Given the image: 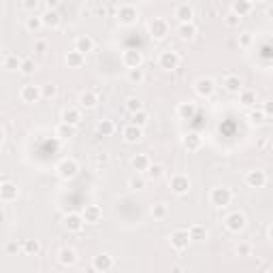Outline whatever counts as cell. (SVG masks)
I'll use <instances>...</instances> for the list:
<instances>
[{"mask_svg": "<svg viewBox=\"0 0 273 273\" xmlns=\"http://www.w3.org/2000/svg\"><path fill=\"white\" fill-rule=\"evenodd\" d=\"M199 34V28L194 26V22L192 24H179L177 26V36H179V41H184V43H190V41H194Z\"/></svg>", "mask_w": 273, "mask_h": 273, "instance_id": "27", "label": "cell"}, {"mask_svg": "<svg viewBox=\"0 0 273 273\" xmlns=\"http://www.w3.org/2000/svg\"><path fill=\"white\" fill-rule=\"evenodd\" d=\"M149 214H151V218H154L156 222H165L169 218V205L163 203V201H160V203H154L149 207Z\"/></svg>", "mask_w": 273, "mask_h": 273, "instance_id": "33", "label": "cell"}, {"mask_svg": "<svg viewBox=\"0 0 273 273\" xmlns=\"http://www.w3.org/2000/svg\"><path fill=\"white\" fill-rule=\"evenodd\" d=\"M7 252H9V254H15V252H17V244H15V241H9V244H7Z\"/></svg>", "mask_w": 273, "mask_h": 273, "instance_id": "53", "label": "cell"}, {"mask_svg": "<svg viewBox=\"0 0 273 273\" xmlns=\"http://www.w3.org/2000/svg\"><path fill=\"white\" fill-rule=\"evenodd\" d=\"M109 163V154H107V151H100V154H96L94 156V165L100 169V167H105Z\"/></svg>", "mask_w": 273, "mask_h": 273, "instance_id": "51", "label": "cell"}, {"mask_svg": "<svg viewBox=\"0 0 273 273\" xmlns=\"http://www.w3.org/2000/svg\"><path fill=\"white\" fill-rule=\"evenodd\" d=\"M237 43H239V47H241V49H248L252 43H254V34L248 32V30H246V32H239Z\"/></svg>", "mask_w": 273, "mask_h": 273, "instance_id": "46", "label": "cell"}, {"mask_svg": "<svg viewBox=\"0 0 273 273\" xmlns=\"http://www.w3.org/2000/svg\"><path fill=\"white\" fill-rule=\"evenodd\" d=\"M41 22H43V28L58 30L60 24H62V17H60L58 9H45V11L41 13Z\"/></svg>", "mask_w": 273, "mask_h": 273, "instance_id": "21", "label": "cell"}, {"mask_svg": "<svg viewBox=\"0 0 273 273\" xmlns=\"http://www.w3.org/2000/svg\"><path fill=\"white\" fill-rule=\"evenodd\" d=\"M173 17H177L179 24H192V19H194V7L190 3H177L173 7Z\"/></svg>", "mask_w": 273, "mask_h": 273, "instance_id": "13", "label": "cell"}, {"mask_svg": "<svg viewBox=\"0 0 273 273\" xmlns=\"http://www.w3.org/2000/svg\"><path fill=\"white\" fill-rule=\"evenodd\" d=\"M41 28H43L41 15L32 13V15H28V17H26V30H28V32H38V30H41Z\"/></svg>", "mask_w": 273, "mask_h": 273, "instance_id": "42", "label": "cell"}, {"mask_svg": "<svg viewBox=\"0 0 273 273\" xmlns=\"http://www.w3.org/2000/svg\"><path fill=\"white\" fill-rule=\"evenodd\" d=\"M122 139H124V143L135 145V143H139V141L143 139V128H137L133 124H126L122 128Z\"/></svg>", "mask_w": 273, "mask_h": 273, "instance_id": "25", "label": "cell"}, {"mask_svg": "<svg viewBox=\"0 0 273 273\" xmlns=\"http://www.w3.org/2000/svg\"><path fill=\"white\" fill-rule=\"evenodd\" d=\"M64 64L68 68H82L86 64V56L75 52V49H70V52H66V56H64Z\"/></svg>", "mask_w": 273, "mask_h": 273, "instance_id": "32", "label": "cell"}, {"mask_svg": "<svg viewBox=\"0 0 273 273\" xmlns=\"http://www.w3.org/2000/svg\"><path fill=\"white\" fill-rule=\"evenodd\" d=\"M181 147H184L186 151H199L201 147H203V137H201L199 133H186L184 137H181Z\"/></svg>", "mask_w": 273, "mask_h": 273, "instance_id": "23", "label": "cell"}, {"mask_svg": "<svg viewBox=\"0 0 273 273\" xmlns=\"http://www.w3.org/2000/svg\"><path fill=\"white\" fill-rule=\"evenodd\" d=\"M169 273H184V267H179V265H173L171 267V271Z\"/></svg>", "mask_w": 273, "mask_h": 273, "instance_id": "55", "label": "cell"}, {"mask_svg": "<svg viewBox=\"0 0 273 273\" xmlns=\"http://www.w3.org/2000/svg\"><path fill=\"white\" fill-rule=\"evenodd\" d=\"M224 24H226V28H239V24H241V19L235 15V13H226L224 15Z\"/></svg>", "mask_w": 273, "mask_h": 273, "instance_id": "49", "label": "cell"}, {"mask_svg": "<svg viewBox=\"0 0 273 273\" xmlns=\"http://www.w3.org/2000/svg\"><path fill=\"white\" fill-rule=\"evenodd\" d=\"M147 32H149V38L151 41H165L171 32V26L165 17H154L147 26Z\"/></svg>", "mask_w": 273, "mask_h": 273, "instance_id": "5", "label": "cell"}, {"mask_svg": "<svg viewBox=\"0 0 273 273\" xmlns=\"http://www.w3.org/2000/svg\"><path fill=\"white\" fill-rule=\"evenodd\" d=\"M143 109V103H141V100L137 98V96H130V98H126V111L130 115L133 113H137V111H141Z\"/></svg>", "mask_w": 273, "mask_h": 273, "instance_id": "45", "label": "cell"}, {"mask_svg": "<svg viewBox=\"0 0 273 273\" xmlns=\"http://www.w3.org/2000/svg\"><path fill=\"white\" fill-rule=\"evenodd\" d=\"M84 273H96V269H94L92 265H90V267H86V269H84Z\"/></svg>", "mask_w": 273, "mask_h": 273, "instance_id": "56", "label": "cell"}, {"mask_svg": "<svg viewBox=\"0 0 273 273\" xmlns=\"http://www.w3.org/2000/svg\"><path fill=\"white\" fill-rule=\"evenodd\" d=\"M5 139H7V133H5V128L0 126V147H3V143H5Z\"/></svg>", "mask_w": 273, "mask_h": 273, "instance_id": "54", "label": "cell"}, {"mask_svg": "<svg viewBox=\"0 0 273 273\" xmlns=\"http://www.w3.org/2000/svg\"><path fill=\"white\" fill-rule=\"evenodd\" d=\"M115 130H118V126H115L113 120H109V118L98 120V124H96V135L98 137H113Z\"/></svg>", "mask_w": 273, "mask_h": 273, "instance_id": "30", "label": "cell"}, {"mask_svg": "<svg viewBox=\"0 0 273 273\" xmlns=\"http://www.w3.org/2000/svg\"><path fill=\"white\" fill-rule=\"evenodd\" d=\"M60 122L77 128L79 122H82V109H79V107H66V109H62V113H60Z\"/></svg>", "mask_w": 273, "mask_h": 273, "instance_id": "19", "label": "cell"}, {"mask_svg": "<svg viewBox=\"0 0 273 273\" xmlns=\"http://www.w3.org/2000/svg\"><path fill=\"white\" fill-rule=\"evenodd\" d=\"M82 218L86 224H98V222H103V207L100 205H86L84 211H82Z\"/></svg>", "mask_w": 273, "mask_h": 273, "instance_id": "18", "label": "cell"}, {"mask_svg": "<svg viewBox=\"0 0 273 273\" xmlns=\"http://www.w3.org/2000/svg\"><path fill=\"white\" fill-rule=\"evenodd\" d=\"M19 98H22V103H26V105L38 103V100H41V86H34V84L22 86V90H19Z\"/></svg>", "mask_w": 273, "mask_h": 273, "instance_id": "14", "label": "cell"}, {"mask_svg": "<svg viewBox=\"0 0 273 273\" xmlns=\"http://www.w3.org/2000/svg\"><path fill=\"white\" fill-rule=\"evenodd\" d=\"M194 92L201 98H211L216 92V82L211 77H199L194 82Z\"/></svg>", "mask_w": 273, "mask_h": 273, "instance_id": "11", "label": "cell"}, {"mask_svg": "<svg viewBox=\"0 0 273 273\" xmlns=\"http://www.w3.org/2000/svg\"><path fill=\"white\" fill-rule=\"evenodd\" d=\"M47 41H43V38H38V41H34V52L36 54H47Z\"/></svg>", "mask_w": 273, "mask_h": 273, "instance_id": "52", "label": "cell"}, {"mask_svg": "<svg viewBox=\"0 0 273 273\" xmlns=\"http://www.w3.org/2000/svg\"><path fill=\"white\" fill-rule=\"evenodd\" d=\"M19 199V188L15 181H3L0 184V201L3 203H15V201Z\"/></svg>", "mask_w": 273, "mask_h": 273, "instance_id": "16", "label": "cell"}, {"mask_svg": "<svg viewBox=\"0 0 273 273\" xmlns=\"http://www.w3.org/2000/svg\"><path fill=\"white\" fill-rule=\"evenodd\" d=\"M235 254L237 256H250L252 254V244L250 241H239L235 246Z\"/></svg>", "mask_w": 273, "mask_h": 273, "instance_id": "48", "label": "cell"}, {"mask_svg": "<svg viewBox=\"0 0 273 273\" xmlns=\"http://www.w3.org/2000/svg\"><path fill=\"white\" fill-rule=\"evenodd\" d=\"M149 165H151V158L147 154H135L133 158H130V167H133L135 173H139V175H143L149 169Z\"/></svg>", "mask_w": 273, "mask_h": 273, "instance_id": "28", "label": "cell"}, {"mask_svg": "<svg viewBox=\"0 0 273 273\" xmlns=\"http://www.w3.org/2000/svg\"><path fill=\"white\" fill-rule=\"evenodd\" d=\"M188 235H190V241H199V244H201V241L207 239L209 232H207V228L203 224H192L188 228Z\"/></svg>", "mask_w": 273, "mask_h": 273, "instance_id": "36", "label": "cell"}, {"mask_svg": "<svg viewBox=\"0 0 273 273\" xmlns=\"http://www.w3.org/2000/svg\"><path fill=\"white\" fill-rule=\"evenodd\" d=\"M19 64H22V58H19L17 54H9L5 58V68L7 70H19Z\"/></svg>", "mask_w": 273, "mask_h": 273, "instance_id": "44", "label": "cell"}, {"mask_svg": "<svg viewBox=\"0 0 273 273\" xmlns=\"http://www.w3.org/2000/svg\"><path fill=\"white\" fill-rule=\"evenodd\" d=\"M115 17H118L120 26H135L139 22V9L135 5H130V3H124V5L118 7Z\"/></svg>", "mask_w": 273, "mask_h": 273, "instance_id": "2", "label": "cell"}, {"mask_svg": "<svg viewBox=\"0 0 273 273\" xmlns=\"http://www.w3.org/2000/svg\"><path fill=\"white\" fill-rule=\"evenodd\" d=\"M169 244H171V248H173L175 252L188 250V246L192 244L190 235H188V228H175V230L169 235Z\"/></svg>", "mask_w": 273, "mask_h": 273, "instance_id": "9", "label": "cell"}, {"mask_svg": "<svg viewBox=\"0 0 273 273\" xmlns=\"http://www.w3.org/2000/svg\"><path fill=\"white\" fill-rule=\"evenodd\" d=\"M130 124H133V126H137V128H145V126L149 124V113H147L145 109L137 111V113H133V115H130Z\"/></svg>", "mask_w": 273, "mask_h": 273, "instance_id": "39", "label": "cell"}, {"mask_svg": "<svg viewBox=\"0 0 273 273\" xmlns=\"http://www.w3.org/2000/svg\"><path fill=\"white\" fill-rule=\"evenodd\" d=\"M79 173V163L75 158H62L60 163L56 165V175L62 179V181H70L75 179Z\"/></svg>", "mask_w": 273, "mask_h": 273, "instance_id": "3", "label": "cell"}, {"mask_svg": "<svg viewBox=\"0 0 273 273\" xmlns=\"http://www.w3.org/2000/svg\"><path fill=\"white\" fill-rule=\"evenodd\" d=\"M179 62H181V56L175 49H165V52H160V56H158V66L163 68L165 73H173L175 68H179Z\"/></svg>", "mask_w": 273, "mask_h": 273, "instance_id": "7", "label": "cell"}, {"mask_svg": "<svg viewBox=\"0 0 273 273\" xmlns=\"http://www.w3.org/2000/svg\"><path fill=\"white\" fill-rule=\"evenodd\" d=\"M175 113H177L179 120H194L197 113H199V107H197L194 100H184V103L177 105Z\"/></svg>", "mask_w": 273, "mask_h": 273, "instance_id": "20", "label": "cell"}, {"mask_svg": "<svg viewBox=\"0 0 273 273\" xmlns=\"http://www.w3.org/2000/svg\"><path fill=\"white\" fill-rule=\"evenodd\" d=\"M22 250H24V254H28V256H36L38 252H41V241L38 239H24Z\"/></svg>", "mask_w": 273, "mask_h": 273, "instance_id": "40", "label": "cell"}, {"mask_svg": "<svg viewBox=\"0 0 273 273\" xmlns=\"http://www.w3.org/2000/svg\"><path fill=\"white\" fill-rule=\"evenodd\" d=\"M126 79H128V84H133V86L143 84L145 70L143 68H130V70H126Z\"/></svg>", "mask_w": 273, "mask_h": 273, "instance_id": "41", "label": "cell"}, {"mask_svg": "<svg viewBox=\"0 0 273 273\" xmlns=\"http://www.w3.org/2000/svg\"><path fill=\"white\" fill-rule=\"evenodd\" d=\"M94 47H96V41L90 34H79V36H75V41H73V49H75V52H79L82 56L92 54Z\"/></svg>", "mask_w": 273, "mask_h": 273, "instance_id": "15", "label": "cell"}, {"mask_svg": "<svg viewBox=\"0 0 273 273\" xmlns=\"http://www.w3.org/2000/svg\"><path fill=\"white\" fill-rule=\"evenodd\" d=\"M244 181H246L248 188H265V184H267V173H265L262 169H252V171H248V173H246Z\"/></svg>", "mask_w": 273, "mask_h": 273, "instance_id": "17", "label": "cell"}, {"mask_svg": "<svg viewBox=\"0 0 273 273\" xmlns=\"http://www.w3.org/2000/svg\"><path fill=\"white\" fill-rule=\"evenodd\" d=\"M38 7H41L38 0H24V3H22V9H24V11H30V15H32Z\"/></svg>", "mask_w": 273, "mask_h": 273, "instance_id": "50", "label": "cell"}, {"mask_svg": "<svg viewBox=\"0 0 273 273\" xmlns=\"http://www.w3.org/2000/svg\"><path fill=\"white\" fill-rule=\"evenodd\" d=\"M248 226V218L244 211H230V214L224 218V228L232 235H239L241 230H246Z\"/></svg>", "mask_w": 273, "mask_h": 273, "instance_id": "6", "label": "cell"}, {"mask_svg": "<svg viewBox=\"0 0 273 273\" xmlns=\"http://www.w3.org/2000/svg\"><path fill=\"white\" fill-rule=\"evenodd\" d=\"M230 201H232V190H230V188H226V186H216V188L209 190V203L214 205V207L224 209V207L230 205Z\"/></svg>", "mask_w": 273, "mask_h": 273, "instance_id": "4", "label": "cell"}, {"mask_svg": "<svg viewBox=\"0 0 273 273\" xmlns=\"http://www.w3.org/2000/svg\"><path fill=\"white\" fill-rule=\"evenodd\" d=\"M145 186H147V179H145V175H139V173H135L133 177L128 179V188H130V190H135V192H137V190H143Z\"/></svg>", "mask_w": 273, "mask_h": 273, "instance_id": "43", "label": "cell"}, {"mask_svg": "<svg viewBox=\"0 0 273 273\" xmlns=\"http://www.w3.org/2000/svg\"><path fill=\"white\" fill-rule=\"evenodd\" d=\"M222 88H224L228 94H239L241 90H244V84H241V77L239 75L228 73V75L222 77Z\"/></svg>", "mask_w": 273, "mask_h": 273, "instance_id": "22", "label": "cell"}, {"mask_svg": "<svg viewBox=\"0 0 273 273\" xmlns=\"http://www.w3.org/2000/svg\"><path fill=\"white\" fill-rule=\"evenodd\" d=\"M98 103H100V98L94 90H84V92H79V96H77V107L82 111H92L98 107Z\"/></svg>", "mask_w": 273, "mask_h": 273, "instance_id": "10", "label": "cell"}, {"mask_svg": "<svg viewBox=\"0 0 273 273\" xmlns=\"http://www.w3.org/2000/svg\"><path fill=\"white\" fill-rule=\"evenodd\" d=\"M56 96H58V86H54V84H45V86H41V98L52 100V98H56Z\"/></svg>", "mask_w": 273, "mask_h": 273, "instance_id": "47", "label": "cell"}, {"mask_svg": "<svg viewBox=\"0 0 273 273\" xmlns=\"http://www.w3.org/2000/svg\"><path fill=\"white\" fill-rule=\"evenodd\" d=\"M0 49H3V45H0Z\"/></svg>", "mask_w": 273, "mask_h": 273, "instance_id": "57", "label": "cell"}, {"mask_svg": "<svg viewBox=\"0 0 273 273\" xmlns=\"http://www.w3.org/2000/svg\"><path fill=\"white\" fill-rule=\"evenodd\" d=\"M77 250L75 248H70V246H64V248H60L58 252V260H60V265L62 267H73L75 262H77Z\"/></svg>", "mask_w": 273, "mask_h": 273, "instance_id": "26", "label": "cell"}, {"mask_svg": "<svg viewBox=\"0 0 273 273\" xmlns=\"http://www.w3.org/2000/svg\"><path fill=\"white\" fill-rule=\"evenodd\" d=\"M143 62H145V56H143V52L141 49H124L122 52V64H124V68L126 70H130V68H143Z\"/></svg>", "mask_w": 273, "mask_h": 273, "instance_id": "8", "label": "cell"}, {"mask_svg": "<svg viewBox=\"0 0 273 273\" xmlns=\"http://www.w3.org/2000/svg\"><path fill=\"white\" fill-rule=\"evenodd\" d=\"M62 224L68 232H82L84 226H86V222L82 218V214H66L64 220H62Z\"/></svg>", "mask_w": 273, "mask_h": 273, "instance_id": "24", "label": "cell"}, {"mask_svg": "<svg viewBox=\"0 0 273 273\" xmlns=\"http://www.w3.org/2000/svg\"><path fill=\"white\" fill-rule=\"evenodd\" d=\"M267 120H269V115L265 113V109H262V107H254V109L248 111V122L252 126H262Z\"/></svg>", "mask_w": 273, "mask_h": 273, "instance_id": "31", "label": "cell"}, {"mask_svg": "<svg viewBox=\"0 0 273 273\" xmlns=\"http://www.w3.org/2000/svg\"><path fill=\"white\" fill-rule=\"evenodd\" d=\"M145 179H149V181H158V179H163L165 177V167L163 165H158V163H151L149 165V169L145 171Z\"/></svg>", "mask_w": 273, "mask_h": 273, "instance_id": "37", "label": "cell"}, {"mask_svg": "<svg viewBox=\"0 0 273 273\" xmlns=\"http://www.w3.org/2000/svg\"><path fill=\"white\" fill-rule=\"evenodd\" d=\"M252 9H254V3H252V0H235V3L230 5V13H235L241 19L248 13H252Z\"/></svg>", "mask_w": 273, "mask_h": 273, "instance_id": "29", "label": "cell"}, {"mask_svg": "<svg viewBox=\"0 0 273 273\" xmlns=\"http://www.w3.org/2000/svg\"><path fill=\"white\" fill-rule=\"evenodd\" d=\"M54 133H56V137H58L60 141H68V139H73V137L77 135V128H75V126H68V124H62V122H60V124L54 128Z\"/></svg>", "mask_w": 273, "mask_h": 273, "instance_id": "35", "label": "cell"}, {"mask_svg": "<svg viewBox=\"0 0 273 273\" xmlns=\"http://www.w3.org/2000/svg\"><path fill=\"white\" fill-rule=\"evenodd\" d=\"M169 190L173 192L175 197H186L192 190V181L186 173H173L169 177Z\"/></svg>", "mask_w": 273, "mask_h": 273, "instance_id": "1", "label": "cell"}, {"mask_svg": "<svg viewBox=\"0 0 273 273\" xmlns=\"http://www.w3.org/2000/svg\"><path fill=\"white\" fill-rule=\"evenodd\" d=\"M92 267L96 269V273H109L115 267V258L109 254V252H100L92 258Z\"/></svg>", "mask_w": 273, "mask_h": 273, "instance_id": "12", "label": "cell"}, {"mask_svg": "<svg viewBox=\"0 0 273 273\" xmlns=\"http://www.w3.org/2000/svg\"><path fill=\"white\" fill-rule=\"evenodd\" d=\"M34 73H36V62H34V58H22V64H19V75L32 77Z\"/></svg>", "mask_w": 273, "mask_h": 273, "instance_id": "38", "label": "cell"}, {"mask_svg": "<svg viewBox=\"0 0 273 273\" xmlns=\"http://www.w3.org/2000/svg\"><path fill=\"white\" fill-rule=\"evenodd\" d=\"M239 103L248 107V109H254L256 103H258V94L254 92V90H241L239 92Z\"/></svg>", "mask_w": 273, "mask_h": 273, "instance_id": "34", "label": "cell"}]
</instances>
